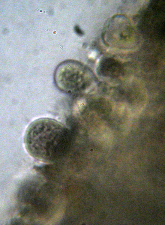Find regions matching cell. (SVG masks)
I'll list each match as a JSON object with an SVG mask.
<instances>
[{
  "mask_svg": "<svg viewBox=\"0 0 165 225\" xmlns=\"http://www.w3.org/2000/svg\"><path fill=\"white\" fill-rule=\"evenodd\" d=\"M94 76L92 71L82 63L74 60L59 64L54 73V82L62 92L70 95L82 93L92 86Z\"/></svg>",
  "mask_w": 165,
  "mask_h": 225,
  "instance_id": "7a4b0ae2",
  "label": "cell"
},
{
  "mask_svg": "<svg viewBox=\"0 0 165 225\" xmlns=\"http://www.w3.org/2000/svg\"><path fill=\"white\" fill-rule=\"evenodd\" d=\"M65 133L64 128L57 121L46 118L38 119L29 125L26 131V148L34 157L48 160L62 151Z\"/></svg>",
  "mask_w": 165,
  "mask_h": 225,
  "instance_id": "6da1fadb",
  "label": "cell"
},
{
  "mask_svg": "<svg viewBox=\"0 0 165 225\" xmlns=\"http://www.w3.org/2000/svg\"><path fill=\"white\" fill-rule=\"evenodd\" d=\"M100 71L102 74L109 77H114L117 73L114 62L110 59H106L101 64Z\"/></svg>",
  "mask_w": 165,
  "mask_h": 225,
  "instance_id": "3957f363",
  "label": "cell"
},
{
  "mask_svg": "<svg viewBox=\"0 0 165 225\" xmlns=\"http://www.w3.org/2000/svg\"><path fill=\"white\" fill-rule=\"evenodd\" d=\"M74 30L76 34L79 36H82L84 34L83 32L78 26H76L74 27Z\"/></svg>",
  "mask_w": 165,
  "mask_h": 225,
  "instance_id": "277c9868",
  "label": "cell"
}]
</instances>
